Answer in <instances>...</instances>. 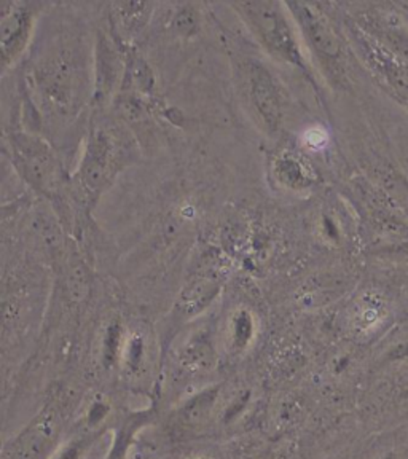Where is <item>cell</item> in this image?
I'll use <instances>...</instances> for the list:
<instances>
[{
  "label": "cell",
  "mask_w": 408,
  "mask_h": 459,
  "mask_svg": "<svg viewBox=\"0 0 408 459\" xmlns=\"http://www.w3.org/2000/svg\"><path fill=\"white\" fill-rule=\"evenodd\" d=\"M252 36L274 59L308 71L300 40L289 20L284 4L278 2H239L233 4Z\"/></svg>",
  "instance_id": "cell-1"
},
{
  "label": "cell",
  "mask_w": 408,
  "mask_h": 459,
  "mask_svg": "<svg viewBox=\"0 0 408 459\" xmlns=\"http://www.w3.org/2000/svg\"><path fill=\"white\" fill-rule=\"evenodd\" d=\"M114 137L106 129H96L88 139V147L82 158L77 180L88 196H98L112 179L120 153Z\"/></svg>",
  "instance_id": "cell-2"
},
{
  "label": "cell",
  "mask_w": 408,
  "mask_h": 459,
  "mask_svg": "<svg viewBox=\"0 0 408 459\" xmlns=\"http://www.w3.org/2000/svg\"><path fill=\"white\" fill-rule=\"evenodd\" d=\"M243 85L262 122L268 128H280L282 120V94L272 72L257 61L246 63L243 69Z\"/></svg>",
  "instance_id": "cell-3"
},
{
  "label": "cell",
  "mask_w": 408,
  "mask_h": 459,
  "mask_svg": "<svg viewBox=\"0 0 408 459\" xmlns=\"http://www.w3.org/2000/svg\"><path fill=\"white\" fill-rule=\"evenodd\" d=\"M12 151L24 178L42 192H50L57 182V163L47 143L37 137L20 134L12 139Z\"/></svg>",
  "instance_id": "cell-4"
},
{
  "label": "cell",
  "mask_w": 408,
  "mask_h": 459,
  "mask_svg": "<svg viewBox=\"0 0 408 459\" xmlns=\"http://www.w3.org/2000/svg\"><path fill=\"white\" fill-rule=\"evenodd\" d=\"M36 10L30 4L4 2L0 10V42L4 65H13L28 45Z\"/></svg>",
  "instance_id": "cell-5"
},
{
  "label": "cell",
  "mask_w": 408,
  "mask_h": 459,
  "mask_svg": "<svg viewBox=\"0 0 408 459\" xmlns=\"http://www.w3.org/2000/svg\"><path fill=\"white\" fill-rule=\"evenodd\" d=\"M286 7L294 16L305 40L316 53H321L327 57H337L340 55V42L334 29L327 18L313 4L294 2L286 4Z\"/></svg>",
  "instance_id": "cell-6"
},
{
  "label": "cell",
  "mask_w": 408,
  "mask_h": 459,
  "mask_svg": "<svg viewBox=\"0 0 408 459\" xmlns=\"http://www.w3.org/2000/svg\"><path fill=\"white\" fill-rule=\"evenodd\" d=\"M276 179L280 180L282 186L291 190H300L309 186L308 168L299 157L292 155H282L274 165Z\"/></svg>",
  "instance_id": "cell-7"
},
{
  "label": "cell",
  "mask_w": 408,
  "mask_h": 459,
  "mask_svg": "<svg viewBox=\"0 0 408 459\" xmlns=\"http://www.w3.org/2000/svg\"><path fill=\"white\" fill-rule=\"evenodd\" d=\"M151 4H115L117 16L122 22V29L133 36L143 28V24L151 16Z\"/></svg>",
  "instance_id": "cell-8"
},
{
  "label": "cell",
  "mask_w": 408,
  "mask_h": 459,
  "mask_svg": "<svg viewBox=\"0 0 408 459\" xmlns=\"http://www.w3.org/2000/svg\"><path fill=\"white\" fill-rule=\"evenodd\" d=\"M50 442V430L36 428L26 434L22 444L16 448V459H37Z\"/></svg>",
  "instance_id": "cell-9"
},
{
  "label": "cell",
  "mask_w": 408,
  "mask_h": 459,
  "mask_svg": "<svg viewBox=\"0 0 408 459\" xmlns=\"http://www.w3.org/2000/svg\"><path fill=\"white\" fill-rule=\"evenodd\" d=\"M329 131L324 126H309L303 133V143L308 147L309 151H323L329 143Z\"/></svg>",
  "instance_id": "cell-10"
}]
</instances>
